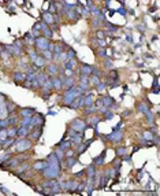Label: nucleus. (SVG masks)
Wrapping results in <instances>:
<instances>
[{
    "instance_id": "obj_1",
    "label": "nucleus",
    "mask_w": 160,
    "mask_h": 196,
    "mask_svg": "<svg viewBox=\"0 0 160 196\" xmlns=\"http://www.w3.org/2000/svg\"><path fill=\"white\" fill-rule=\"evenodd\" d=\"M81 95H85V92H83L78 85H74L67 89H63V98H62V101H60V106L68 107L71 101L74 100L77 96H81Z\"/></svg>"
},
{
    "instance_id": "obj_2",
    "label": "nucleus",
    "mask_w": 160,
    "mask_h": 196,
    "mask_svg": "<svg viewBox=\"0 0 160 196\" xmlns=\"http://www.w3.org/2000/svg\"><path fill=\"white\" fill-rule=\"evenodd\" d=\"M32 147H33V141L29 137H24V139H18L17 137L12 151L17 152V154H19V152H26V151H30Z\"/></svg>"
},
{
    "instance_id": "obj_3",
    "label": "nucleus",
    "mask_w": 160,
    "mask_h": 196,
    "mask_svg": "<svg viewBox=\"0 0 160 196\" xmlns=\"http://www.w3.org/2000/svg\"><path fill=\"white\" fill-rule=\"evenodd\" d=\"M100 139L104 140V141H111L112 144H121L122 140H123V132H122L121 129H119V130H115V129H114L112 133L107 134V136H103V134H101Z\"/></svg>"
},
{
    "instance_id": "obj_4",
    "label": "nucleus",
    "mask_w": 160,
    "mask_h": 196,
    "mask_svg": "<svg viewBox=\"0 0 160 196\" xmlns=\"http://www.w3.org/2000/svg\"><path fill=\"white\" fill-rule=\"evenodd\" d=\"M68 126H70L71 129H74L75 132H85L86 129L89 128L88 124H86V121L85 119H82V118H74L70 124H68Z\"/></svg>"
},
{
    "instance_id": "obj_5",
    "label": "nucleus",
    "mask_w": 160,
    "mask_h": 196,
    "mask_svg": "<svg viewBox=\"0 0 160 196\" xmlns=\"http://www.w3.org/2000/svg\"><path fill=\"white\" fill-rule=\"evenodd\" d=\"M51 43L49 39H47V37H44V36H40V37H37V39H34V43H33V47H34V50H37V52H41V51L47 50L48 48V44Z\"/></svg>"
},
{
    "instance_id": "obj_6",
    "label": "nucleus",
    "mask_w": 160,
    "mask_h": 196,
    "mask_svg": "<svg viewBox=\"0 0 160 196\" xmlns=\"http://www.w3.org/2000/svg\"><path fill=\"white\" fill-rule=\"evenodd\" d=\"M30 167H32V165L29 163V160H25V162L19 163L14 170H11L10 173H12L15 177H18V175H24V173H26L27 170L30 169Z\"/></svg>"
},
{
    "instance_id": "obj_7",
    "label": "nucleus",
    "mask_w": 160,
    "mask_h": 196,
    "mask_svg": "<svg viewBox=\"0 0 160 196\" xmlns=\"http://www.w3.org/2000/svg\"><path fill=\"white\" fill-rule=\"evenodd\" d=\"M60 172H62L60 169H55V167L48 166L47 169L42 170L41 174H42V177H44V178H48V180H52V178H59Z\"/></svg>"
},
{
    "instance_id": "obj_8",
    "label": "nucleus",
    "mask_w": 160,
    "mask_h": 196,
    "mask_svg": "<svg viewBox=\"0 0 160 196\" xmlns=\"http://www.w3.org/2000/svg\"><path fill=\"white\" fill-rule=\"evenodd\" d=\"M41 134H42V126H34L33 129H30L27 137H29L33 143H37L41 139Z\"/></svg>"
},
{
    "instance_id": "obj_9",
    "label": "nucleus",
    "mask_w": 160,
    "mask_h": 196,
    "mask_svg": "<svg viewBox=\"0 0 160 196\" xmlns=\"http://www.w3.org/2000/svg\"><path fill=\"white\" fill-rule=\"evenodd\" d=\"M59 67L60 65L59 63H53V62H48L47 66H45V73H47L49 77H53V76H58L59 74Z\"/></svg>"
},
{
    "instance_id": "obj_10",
    "label": "nucleus",
    "mask_w": 160,
    "mask_h": 196,
    "mask_svg": "<svg viewBox=\"0 0 160 196\" xmlns=\"http://www.w3.org/2000/svg\"><path fill=\"white\" fill-rule=\"evenodd\" d=\"M100 100L101 103H103L104 107H107V108H114V107L118 106V103H116V100L112 98V96H108V95H101L100 96Z\"/></svg>"
},
{
    "instance_id": "obj_11",
    "label": "nucleus",
    "mask_w": 160,
    "mask_h": 196,
    "mask_svg": "<svg viewBox=\"0 0 160 196\" xmlns=\"http://www.w3.org/2000/svg\"><path fill=\"white\" fill-rule=\"evenodd\" d=\"M78 163V155H73V156H67L64 158V162H62L60 163V167L64 166V169H73V166H75V165Z\"/></svg>"
},
{
    "instance_id": "obj_12",
    "label": "nucleus",
    "mask_w": 160,
    "mask_h": 196,
    "mask_svg": "<svg viewBox=\"0 0 160 196\" xmlns=\"http://www.w3.org/2000/svg\"><path fill=\"white\" fill-rule=\"evenodd\" d=\"M75 74L90 76V74H92V65H89V63H83V62H80V65H78V69L75 70Z\"/></svg>"
},
{
    "instance_id": "obj_13",
    "label": "nucleus",
    "mask_w": 160,
    "mask_h": 196,
    "mask_svg": "<svg viewBox=\"0 0 160 196\" xmlns=\"http://www.w3.org/2000/svg\"><path fill=\"white\" fill-rule=\"evenodd\" d=\"M32 125L33 126H44L45 125V115L36 111V113L32 115Z\"/></svg>"
},
{
    "instance_id": "obj_14",
    "label": "nucleus",
    "mask_w": 160,
    "mask_h": 196,
    "mask_svg": "<svg viewBox=\"0 0 160 196\" xmlns=\"http://www.w3.org/2000/svg\"><path fill=\"white\" fill-rule=\"evenodd\" d=\"M86 124H88V126L89 128H96L99 124H100L101 121H103V117H100V115H96V114H93V115H89V117H86Z\"/></svg>"
},
{
    "instance_id": "obj_15",
    "label": "nucleus",
    "mask_w": 160,
    "mask_h": 196,
    "mask_svg": "<svg viewBox=\"0 0 160 196\" xmlns=\"http://www.w3.org/2000/svg\"><path fill=\"white\" fill-rule=\"evenodd\" d=\"M78 65H80V60L77 58H73V59H67L66 62L62 63L63 69H68V70H77L78 69Z\"/></svg>"
},
{
    "instance_id": "obj_16",
    "label": "nucleus",
    "mask_w": 160,
    "mask_h": 196,
    "mask_svg": "<svg viewBox=\"0 0 160 196\" xmlns=\"http://www.w3.org/2000/svg\"><path fill=\"white\" fill-rule=\"evenodd\" d=\"M48 167V162L47 160H36L34 163L32 165V167L30 169L33 170V172H37V173H41L44 169H47Z\"/></svg>"
},
{
    "instance_id": "obj_17",
    "label": "nucleus",
    "mask_w": 160,
    "mask_h": 196,
    "mask_svg": "<svg viewBox=\"0 0 160 196\" xmlns=\"http://www.w3.org/2000/svg\"><path fill=\"white\" fill-rule=\"evenodd\" d=\"M40 30H41V34L44 36V37L52 40V37H53V30L51 29V26H48L47 24H44V22L41 21V25H40Z\"/></svg>"
},
{
    "instance_id": "obj_18",
    "label": "nucleus",
    "mask_w": 160,
    "mask_h": 196,
    "mask_svg": "<svg viewBox=\"0 0 160 196\" xmlns=\"http://www.w3.org/2000/svg\"><path fill=\"white\" fill-rule=\"evenodd\" d=\"M12 78H14V82L17 84V85H22L24 81L26 80V73H22V71H14Z\"/></svg>"
},
{
    "instance_id": "obj_19",
    "label": "nucleus",
    "mask_w": 160,
    "mask_h": 196,
    "mask_svg": "<svg viewBox=\"0 0 160 196\" xmlns=\"http://www.w3.org/2000/svg\"><path fill=\"white\" fill-rule=\"evenodd\" d=\"M51 81H52L53 91H55V92H60V91H63V82H62V80H60L58 76L51 77Z\"/></svg>"
},
{
    "instance_id": "obj_20",
    "label": "nucleus",
    "mask_w": 160,
    "mask_h": 196,
    "mask_svg": "<svg viewBox=\"0 0 160 196\" xmlns=\"http://www.w3.org/2000/svg\"><path fill=\"white\" fill-rule=\"evenodd\" d=\"M36 108L34 107H21V108H19V114H18V115L21 117H32L33 114L36 113Z\"/></svg>"
},
{
    "instance_id": "obj_21",
    "label": "nucleus",
    "mask_w": 160,
    "mask_h": 196,
    "mask_svg": "<svg viewBox=\"0 0 160 196\" xmlns=\"http://www.w3.org/2000/svg\"><path fill=\"white\" fill-rule=\"evenodd\" d=\"M41 21L44 22V24H47L48 26H52L53 24H55V19H53V14H51V12L48 11H44L41 14Z\"/></svg>"
},
{
    "instance_id": "obj_22",
    "label": "nucleus",
    "mask_w": 160,
    "mask_h": 196,
    "mask_svg": "<svg viewBox=\"0 0 160 196\" xmlns=\"http://www.w3.org/2000/svg\"><path fill=\"white\" fill-rule=\"evenodd\" d=\"M82 96L83 95L77 96V98L70 103V106H68L67 108H70V110H78V108H82Z\"/></svg>"
},
{
    "instance_id": "obj_23",
    "label": "nucleus",
    "mask_w": 160,
    "mask_h": 196,
    "mask_svg": "<svg viewBox=\"0 0 160 196\" xmlns=\"http://www.w3.org/2000/svg\"><path fill=\"white\" fill-rule=\"evenodd\" d=\"M77 85V77L75 76H70V77H66L64 81H63V89L71 88V86Z\"/></svg>"
},
{
    "instance_id": "obj_24",
    "label": "nucleus",
    "mask_w": 160,
    "mask_h": 196,
    "mask_svg": "<svg viewBox=\"0 0 160 196\" xmlns=\"http://www.w3.org/2000/svg\"><path fill=\"white\" fill-rule=\"evenodd\" d=\"M105 149H104L103 152H101L100 155H97L96 158H93V165H95L96 167L99 166H104V159H105Z\"/></svg>"
},
{
    "instance_id": "obj_25",
    "label": "nucleus",
    "mask_w": 160,
    "mask_h": 196,
    "mask_svg": "<svg viewBox=\"0 0 160 196\" xmlns=\"http://www.w3.org/2000/svg\"><path fill=\"white\" fill-rule=\"evenodd\" d=\"M15 140H17V137H7L6 140H3V146H2V149L7 151V149H10L11 147H14Z\"/></svg>"
},
{
    "instance_id": "obj_26",
    "label": "nucleus",
    "mask_w": 160,
    "mask_h": 196,
    "mask_svg": "<svg viewBox=\"0 0 160 196\" xmlns=\"http://www.w3.org/2000/svg\"><path fill=\"white\" fill-rule=\"evenodd\" d=\"M29 129L26 128V126H18V130H17V137L18 139H24V137H27V134H29Z\"/></svg>"
},
{
    "instance_id": "obj_27",
    "label": "nucleus",
    "mask_w": 160,
    "mask_h": 196,
    "mask_svg": "<svg viewBox=\"0 0 160 196\" xmlns=\"http://www.w3.org/2000/svg\"><path fill=\"white\" fill-rule=\"evenodd\" d=\"M103 26L105 27L107 32H112V33H116L119 29H121V27L116 26V25H112L110 21H104V22H103Z\"/></svg>"
},
{
    "instance_id": "obj_28",
    "label": "nucleus",
    "mask_w": 160,
    "mask_h": 196,
    "mask_svg": "<svg viewBox=\"0 0 160 196\" xmlns=\"http://www.w3.org/2000/svg\"><path fill=\"white\" fill-rule=\"evenodd\" d=\"M47 63H48V60H45L44 58H42L41 55H40V53H39V56L36 58V60H34V62H33V65H34V66H37V67H39V69H44L45 66H47Z\"/></svg>"
},
{
    "instance_id": "obj_29",
    "label": "nucleus",
    "mask_w": 160,
    "mask_h": 196,
    "mask_svg": "<svg viewBox=\"0 0 160 196\" xmlns=\"http://www.w3.org/2000/svg\"><path fill=\"white\" fill-rule=\"evenodd\" d=\"M82 113L85 117H89V115H93V114L97 113V107L95 106V104H92V106H89V107H83L82 108Z\"/></svg>"
},
{
    "instance_id": "obj_30",
    "label": "nucleus",
    "mask_w": 160,
    "mask_h": 196,
    "mask_svg": "<svg viewBox=\"0 0 160 196\" xmlns=\"http://www.w3.org/2000/svg\"><path fill=\"white\" fill-rule=\"evenodd\" d=\"M96 174V166L95 165H89L88 167H85V175L86 177H89V178H92L93 175Z\"/></svg>"
},
{
    "instance_id": "obj_31",
    "label": "nucleus",
    "mask_w": 160,
    "mask_h": 196,
    "mask_svg": "<svg viewBox=\"0 0 160 196\" xmlns=\"http://www.w3.org/2000/svg\"><path fill=\"white\" fill-rule=\"evenodd\" d=\"M71 146H73V144H71V141H70L68 139L62 140V141H60L59 144H58V147H59L60 149H63V151H67L68 148H71Z\"/></svg>"
},
{
    "instance_id": "obj_32",
    "label": "nucleus",
    "mask_w": 160,
    "mask_h": 196,
    "mask_svg": "<svg viewBox=\"0 0 160 196\" xmlns=\"http://www.w3.org/2000/svg\"><path fill=\"white\" fill-rule=\"evenodd\" d=\"M26 52H27V55H29L30 62H34L36 58L39 56V52H37V50H34V47H33V45H32V48H29V50L26 51Z\"/></svg>"
},
{
    "instance_id": "obj_33",
    "label": "nucleus",
    "mask_w": 160,
    "mask_h": 196,
    "mask_svg": "<svg viewBox=\"0 0 160 196\" xmlns=\"http://www.w3.org/2000/svg\"><path fill=\"white\" fill-rule=\"evenodd\" d=\"M137 110L141 114H145L149 110V104H146L145 101H140V103H137Z\"/></svg>"
},
{
    "instance_id": "obj_34",
    "label": "nucleus",
    "mask_w": 160,
    "mask_h": 196,
    "mask_svg": "<svg viewBox=\"0 0 160 196\" xmlns=\"http://www.w3.org/2000/svg\"><path fill=\"white\" fill-rule=\"evenodd\" d=\"M144 115H145L146 122H148V125H149V126L155 124V114H153V111H151V108H149V110L146 111V113L144 114Z\"/></svg>"
},
{
    "instance_id": "obj_35",
    "label": "nucleus",
    "mask_w": 160,
    "mask_h": 196,
    "mask_svg": "<svg viewBox=\"0 0 160 196\" xmlns=\"http://www.w3.org/2000/svg\"><path fill=\"white\" fill-rule=\"evenodd\" d=\"M103 25V21H101L99 17H93L92 21H90V26L93 27V29H100V26Z\"/></svg>"
},
{
    "instance_id": "obj_36",
    "label": "nucleus",
    "mask_w": 160,
    "mask_h": 196,
    "mask_svg": "<svg viewBox=\"0 0 160 196\" xmlns=\"http://www.w3.org/2000/svg\"><path fill=\"white\" fill-rule=\"evenodd\" d=\"M53 154L56 155V158H58V159H59V162H60V163H62L63 160H64V151H63V149H60L58 146L55 147V151H53Z\"/></svg>"
},
{
    "instance_id": "obj_37",
    "label": "nucleus",
    "mask_w": 160,
    "mask_h": 196,
    "mask_svg": "<svg viewBox=\"0 0 160 196\" xmlns=\"http://www.w3.org/2000/svg\"><path fill=\"white\" fill-rule=\"evenodd\" d=\"M107 88H108V86H107V84L104 82V81H100V82L95 86V91H96V92H99V93H104L107 91Z\"/></svg>"
},
{
    "instance_id": "obj_38",
    "label": "nucleus",
    "mask_w": 160,
    "mask_h": 196,
    "mask_svg": "<svg viewBox=\"0 0 160 196\" xmlns=\"http://www.w3.org/2000/svg\"><path fill=\"white\" fill-rule=\"evenodd\" d=\"M100 81H101L100 77H97V76H93V74L89 76V85H90V88H95Z\"/></svg>"
},
{
    "instance_id": "obj_39",
    "label": "nucleus",
    "mask_w": 160,
    "mask_h": 196,
    "mask_svg": "<svg viewBox=\"0 0 160 196\" xmlns=\"http://www.w3.org/2000/svg\"><path fill=\"white\" fill-rule=\"evenodd\" d=\"M19 125H15V126H8L7 128V136L8 137H17V130Z\"/></svg>"
},
{
    "instance_id": "obj_40",
    "label": "nucleus",
    "mask_w": 160,
    "mask_h": 196,
    "mask_svg": "<svg viewBox=\"0 0 160 196\" xmlns=\"http://www.w3.org/2000/svg\"><path fill=\"white\" fill-rule=\"evenodd\" d=\"M103 66L105 69H114V62H112V59H111V56H105L104 58V60H103Z\"/></svg>"
},
{
    "instance_id": "obj_41",
    "label": "nucleus",
    "mask_w": 160,
    "mask_h": 196,
    "mask_svg": "<svg viewBox=\"0 0 160 196\" xmlns=\"http://www.w3.org/2000/svg\"><path fill=\"white\" fill-rule=\"evenodd\" d=\"M115 154H116V156H123L124 154H127V148L126 147H123V146H118L115 148Z\"/></svg>"
},
{
    "instance_id": "obj_42",
    "label": "nucleus",
    "mask_w": 160,
    "mask_h": 196,
    "mask_svg": "<svg viewBox=\"0 0 160 196\" xmlns=\"http://www.w3.org/2000/svg\"><path fill=\"white\" fill-rule=\"evenodd\" d=\"M95 53H96V56L100 58V59H104V58L107 56V51H105V48H101V47H97V50L95 51Z\"/></svg>"
},
{
    "instance_id": "obj_43",
    "label": "nucleus",
    "mask_w": 160,
    "mask_h": 196,
    "mask_svg": "<svg viewBox=\"0 0 160 196\" xmlns=\"http://www.w3.org/2000/svg\"><path fill=\"white\" fill-rule=\"evenodd\" d=\"M40 55H41L45 60H48V62H51V60H52V51H49V50L41 51V52H40Z\"/></svg>"
},
{
    "instance_id": "obj_44",
    "label": "nucleus",
    "mask_w": 160,
    "mask_h": 196,
    "mask_svg": "<svg viewBox=\"0 0 160 196\" xmlns=\"http://www.w3.org/2000/svg\"><path fill=\"white\" fill-rule=\"evenodd\" d=\"M12 155H14V151H8V149H7L6 152H4L3 155H0V163H3V162H6L7 159H10V158L12 156Z\"/></svg>"
},
{
    "instance_id": "obj_45",
    "label": "nucleus",
    "mask_w": 160,
    "mask_h": 196,
    "mask_svg": "<svg viewBox=\"0 0 160 196\" xmlns=\"http://www.w3.org/2000/svg\"><path fill=\"white\" fill-rule=\"evenodd\" d=\"M122 162H123V160H122V158H121V156H116L115 159H114L112 165H114V169H115L116 172H118V170L122 167Z\"/></svg>"
},
{
    "instance_id": "obj_46",
    "label": "nucleus",
    "mask_w": 160,
    "mask_h": 196,
    "mask_svg": "<svg viewBox=\"0 0 160 196\" xmlns=\"http://www.w3.org/2000/svg\"><path fill=\"white\" fill-rule=\"evenodd\" d=\"M66 55H67V59H73V58H77V52H75L74 48L68 47V50L66 51Z\"/></svg>"
},
{
    "instance_id": "obj_47",
    "label": "nucleus",
    "mask_w": 160,
    "mask_h": 196,
    "mask_svg": "<svg viewBox=\"0 0 160 196\" xmlns=\"http://www.w3.org/2000/svg\"><path fill=\"white\" fill-rule=\"evenodd\" d=\"M107 77H110V78H119V71L115 70V69H110V70H108V74H107Z\"/></svg>"
},
{
    "instance_id": "obj_48",
    "label": "nucleus",
    "mask_w": 160,
    "mask_h": 196,
    "mask_svg": "<svg viewBox=\"0 0 160 196\" xmlns=\"http://www.w3.org/2000/svg\"><path fill=\"white\" fill-rule=\"evenodd\" d=\"M153 136H155V134L152 133V130L151 132L146 130V132H144V133H142V139L145 140V141H149V140H152V139H153Z\"/></svg>"
},
{
    "instance_id": "obj_49",
    "label": "nucleus",
    "mask_w": 160,
    "mask_h": 196,
    "mask_svg": "<svg viewBox=\"0 0 160 196\" xmlns=\"http://www.w3.org/2000/svg\"><path fill=\"white\" fill-rule=\"evenodd\" d=\"M114 115H115V114L111 111V108H107V110L103 113V119H111Z\"/></svg>"
},
{
    "instance_id": "obj_50",
    "label": "nucleus",
    "mask_w": 160,
    "mask_h": 196,
    "mask_svg": "<svg viewBox=\"0 0 160 196\" xmlns=\"http://www.w3.org/2000/svg\"><path fill=\"white\" fill-rule=\"evenodd\" d=\"M48 12H51V14H56V12H58L56 4H55V0H51V4H49V10H48Z\"/></svg>"
},
{
    "instance_id": "obj_51",
    "label": "nucleus",
    "mask_w": 160,
    "mask_h": 196,
    "mask_svg": "<svg viewBox=\"0 0 160 196\" xmlns=\"http://www.w3.org/2000/svg\"><path fill=\"white\" fill-rule=\"evenodd\" d=\"M92 74L93 76H97V77H101V76H103V73H101V70L97 67V66H93L92 65Z\"/></svg>"
},
{
    "instance_id": "obj_52",
    "label": "nucleus",
    "mask_w": 160,
    "mask_h": 196,
    "mask_svg": "<svg viewBox=\"0 0 160 196\" xmlns=\"http://www.w3.org/2000/svg\"><path fill=\"white\" fill-rule=\"evenodd\" d=\"M96 39H105V32L101 29H96Z\"/></svg>"
},
{
    "instance_id": "obj_53",
    "label": "nucleus",
    "mask_w": 160,
    "mask_h": 196,
    "mask_svg": "<svg viewBox=\"0 0 160 196\" xmlns=\"http://www.w3.org/2000/svg\"><path fill=\"white\" fill-rule=\"evenodd\" d=\"M33 34V37L34 39H37V37H40V36H42L41 34V30H39V29H32V32H30Z\"/></svg>"
},
{
    "instance_id": "obj_54",
    "label": "nucleus",
    "mask_w": 160,
    "mask_h": 196,
    "mask_svg": "<svg viewBox=\"0 0 160 196\" xmlns=\"http://www.w3.org/2000/svg\"><path fill=\"white\" fill-rule=\"evenodd\" d=\"M131 114H133V111L131 110H124L123 113H122V117H123V118H129Z\"/></svg>"
},
{
    "instance_id": "obj_55",
    "label": "nucleus",
    "mask_w": 160,
    "mask_h": 196,
    "mask_svg": "<svg viewBox=\"0 0 160 196\" xmlns=\"http://www.w3.org/2000/svg\"><path fill=\"white\" fill-rule=\"evenodd\" d=\"M116 12H119L122 17H126V12H127V11H126V8H124V7H121V8L116 10Z\"/></svg>"
},
{
    "instance_id": "obj_56",
    "label": "nucleus",
    "mask_w": 160,
    "mask_h": 196,
    "mask_svg": "<svg viewBox=\"0 0 160 196\" xmlns=\"http://www.w3.org/2000/svg\"><path fill=\"white\" fill-rule=\"evenodd\" d=\"M81 175H85V169H82V170H81V172L74 173V177H77V178H80Z\"/></svg>"
},
{
    "instance_id": "obj_57",
    "label": "nucleus",
    "mask_w": 160,
    "mask_h": 196,
    "mask_svg": "<svg viewBox=\"0 0 160 196\" xmlns=\"http://www.w3.org/2000/svg\"><path fill=\"white\" fill-rule=\"evenodd\" d=\"M86 2H88V3H86V7H88V8H89V7H92L93 4H95V2H93V0H86Z\"/></svg>"
},
{
    "instance_id": "obj_58",
    "label": "nucleus",
    "mask_w": 160,
    "mask_h": 196,
    "mask_svg": "<svg viewBox=\"0 0 160 196\" xmlns=\"http://www.w3.org/2000/svg\"><path fill=\"white\" fill-rule=\"evenodd\" d=\"M126 40H127L129 43H133V36H131V34H127V36H126Z\"/></svg>"
},
{
    "instance_id": "obj_59",
    "label": "nucleus",
    "mask_w": 160,
    "mask_h": 196,
    "mask_svg": "<svg viewBox=\"0 0 160 196\" xmlns=\"http://www.w3.org/2000/svg\"><path fill=\"white\" fill-rule=\"evenodd\" d=\"M0 129H2V126H0Z\"/></svg>"
}]
</instances>
